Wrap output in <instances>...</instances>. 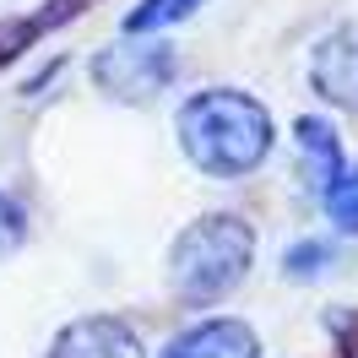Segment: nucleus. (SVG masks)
<instances>
[{
  "instance_id": "f257e3e1",
  "label": "nucleus",
  "mask_w": 358,
  "mask_h": 358,
  "mask_svg": "<svg viewBox=\"0 0 358 358\" xmlns=\"http://www.w3.org/2000/svg\"><path fill=\"white\" fill-rule=\"evenodd\" d=\"M174 131H179V152L212 179L255 174L277 141L271 109L239 87H206L196 98H185L174 114Z\"/></svg>"
},
{
  "instance_id": "f03ea898",
  "label": "nucleus",
  "mask_w": 358,
  "mask_h": 358,
  "mask_svg": "<svg viewBox=\"0 0 358 358\" xmlns=\"http://www.w3.org/2000/svg\"><path fill=\"white\" fill-rule=\"evenodd\" d=\"M250 261H255V228L234 212H212L179 228L169 245V288L185 304H212L245 282Z\"/></svg>"
},
{
  "instance_id": "7ed1b4c3",
  "label": "nucleus",
  "mask_w": 358,
  "mask_h": 358,
  "mask_svg": "<svg viewBox=\"0 0 358 358\" xmlns=\"http://www.w3.org/2000/svg\"><path fill=\"white\" fill-rule=\"evenodd\" d=\"M174 71H179L174 44L131 38V44H114L92 60V82H98V92H109L120 103H152L157 92L174 82Z\"/></svg>"
},
{
  "instance_id": "20e7f679",
  "label": "nucleus",
  "mask_w": 358,
  "mask_h": 358,
  "mask_svg": "<svg viewBox=\"0 0 358 358\" xmlns=\"http://www.w3.org/2000/svg\"><path fill=\"white\" fill-rule=\"evenodd\" d=\"M310 87L331 109L358 114V22H342L320 33L310 49Z\"/></svg>"
},
{
  "instance_id": "39448f33",
  "label": "nucleus",
  "mask_w": 358,
  "mask_h": 358,
  "mask_svg": "<svg viewBox=\"0 0 358 358\" xmlns=\"http://www.w3.org/2000/svg\"><path fill=\"white\" fill-rule=\"evenodd\" d=\"M49 358H147V353H141V336L125 320L87 315V320H71L66 331L49 342Z\"/></svg>"
},
{
  "instance_id": "423d86ee",
  "label": "nucleus",
  "mask_w": 358,
  "mask_h": 358,
  "mask_svg": "<svg viewBox=\"0 0 358 358\" xmlns=\"http://www.w3.org/2000/svg\"><path fill=\"white\" fill-rule=\"evenodd\" d=\"M157 358H261V336L245 320L217 315V320H201V326L179 331Z\"/></svg>"
},
{
  "instance_id": "0eeeda50",
  "label": "nucleus",
  "mask_w": 358,
  "mask_h": 358,
  "mask_svg": "<svg viewBox=\"0 0 358 358\" xmlns=\"http://www.w3.org/2000/svg\"><path fill=\"white\" fill-rule=\"evenodd\" d=\"M293 152H299V179H304L310 196H326L342 179V141L320 114H304L293 125Z\"/></svg>"
},
{
  "instance_id": "6e6552de",
  "label": "nucleus",
  "mask_w": 358,
  "mask_h": 358,
  "mask_svg": "<svg viewBox=\"0 0 358 358\" xmlns=\"http://www.w3.org/2000/svg\"><path fill=\"white\" fill-rule=\"evenodd\" d=\"M331 266H336L331 239H299V245L282 250V277L288 282H320V277H331Z\"/></svg>"
},
{
  "instance_id": "1a4fd4ad",
  "label": "nucleus",
  "mask_w": 358,
  "mask_h": 358,
  "mask_svg": "<svg viewBox=\"0 0 358 358\" xmlns=\"http://www.w3.org/2000/svg\"><path fill=\"white\" fill-rule=\"evenodd\" d=\"M206 0H141L131 17H125V33L131 38H147V33H163V27L185 22V17H196Z\"/></svg>"
},
{
  "instance_id": "9d476101",
  "label": "nucleus",
  "mask_w": 358,
  "mask_h": 358,
  "mask_svg": "<svg viewBox=\"0 0 358 358\" xmlns=\"http://www.w3.org/2000/svg\"><path fill=\"white\" fill-rule=\"evenodd\" d=\"M320 206H326V217H331L336 234H358V169L336 179L331 190L320 196Z\"/></svg>"
},
{
  "instance_id": "9b49d317",
  "label": "nucleus",
  "mask_w": 358,
  "mask_h": 358,
  "mask_svg": "<svg viewBox=\"0 0 358 358\" xmlns=\"http://www.w3.org/2000/svg\"><path fill=\"white\" fill-rule=\"evenodd\" d=\"M22 239H27V212L0 190V261H6V255H17Z\"/></svg>"
}]
</instances>
